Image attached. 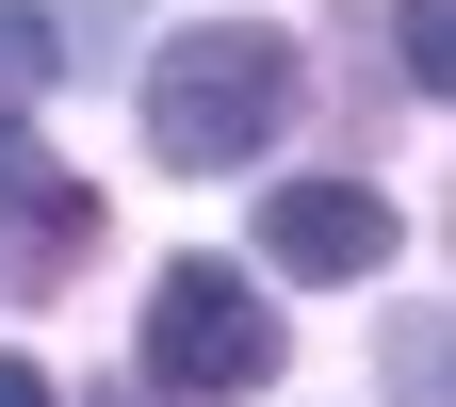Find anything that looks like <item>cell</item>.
<instances>
[{
	"mask_svg": "<svg viewBox=\"0 0 456 407\" xmlns=\"http://www.w3.org/2000/svg\"><path fill=\"white\" fill-rule=\"evenodd\" d=\"M277 131H294V33H261V17L163 33V66H147V147L180 163V180H228V163H261Z\"/></svg>",
	"mask_w": 456,
	"mask_h": 407,
	"instance_id": "1",
	"label": "cell"
},
{
	"mask_svg": "<svg viewBox=\"0 0 456 407\" xmlns=\"http://www.w3.org/2000/svg\"><path fill=\"white\" fill-rule=\"evenodd\" d=\"M131 359H147V391L228 407V391H261V375H277V310H261V277H245V261H163V277H147Z\"/></svg>",
	"mask_w": 456,
	"mask_h": 407,
	"instance_id": "2",
	"label": "cell"
},
{
	"mask_svg": "<svg viewBox=\"0 0 456 407\" xmlns=\"http://www.w3.org/2000/svg\"><path fill=\"white\" fill-rule=\"evenodd\" d=\"M408 228H391V196L375 180H277L261 196V261L277 277H375Z\"/></svg>",
	"mask_w": 456,
	"mask_h": 407,
	"instance_id": "3",
	"label": "cell"
},
{
	"mask_svg": "<svg viewBox=\"0 0 456 407\" xmlns=\"http://www.w3.org/2000/svg\"><path fill=\"white\" fill-rule=\"evenodd\" d=\"M82 245H98V196H82L49 147H17V131H0V294H49Z\"/></svg>",
	"mask_w": 456,
	"mask_h": 407,
	"instance_id": "4",
	"label": "cell"
},
{
	"mask_svg": "<svg viewBox=\"0 0 456 407\" xmlns=\"http://www.w3.org/2000/svg\"><path fill=\"white\" fill-rule=\"evenodd\" d=\"M49 66H66V49H49V17H33V0H0V114L49 98Z\"/></svg>",
	"mask_w": 456,
	"mask_h": 407,
	"instance_id": "5",
	"label": "cell"
},
{
	"mask_svg": "<svg viewBox=\"0 0 456 407\" xmlns=\"http://www.w3.org/2000/svg\"><path fill=\"white\" fill-rule=\"evenodd\" d=\"M408 82H424V98L456 82V0H408Z\"/></svg>",
	"mask_w": 456,
	"mask_h": 407,
	"instance_id": "6",
	"label": "cell"
},
{
	"mask_svg": "<svg viewBox=\"0 0 456 407\" xmlns=\"http://www.w3.org/2000/svg\"><path fill=\"white\" fill-rule=\"evenodd\" d=\"M0 407H66V391H49V375H33V359H0Z\"/></svg>",
	"mask_w": 456,
	"mask_h": 407,
	"instance_id": "7",
	"label": "cell"
},
{
	"mask_svg": "<svg viewBox=\"0 0 456 407\" xmlns=\"http://www.w3.org/2000/svg\"><path fill=\"white\" fill-rule=\"evenodd\" d=\"M98 407H147V391H98Z\"/></svg>",
	"mask_w": 456,
	"mask_h": 407,
	"instance_id": "8",
	"label": "cell"
}]
</instances>
